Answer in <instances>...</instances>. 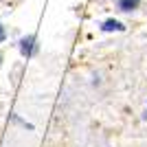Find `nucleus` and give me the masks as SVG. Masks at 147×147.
Segmentation results:
<instances>
[{"label":"nucleus","instance_id":"obj_2","mask_svg":"<svg viewBox=\"0 0 147 147\" xmlns=\"http://www.w3.org/2000/svg\"><path fill=\"white\" fill-rule=\"evenodd\" d=\"M121 22H117V20H108V22H103V31H121Z\"/></svg>","mask_w":147,"mask_h":147},{"label":"nucleus","instance_id":"obj_3","mask_svg":"<svg viewBox=\"0 0 147 147\" xmlns=\"http://www.w3.org/2000/svg\"><path fill=\"white\" fill-rule=\"evenodd\" d=\"M136 7V0H121V9L123 11H132Z\"/></svg>","mask_w":147,"mask_h":147},{"label":"nucleus","instance_id":"obj_1","mask_svg":"<svg viewBox=\"0 0 147 147\" xmlns=\"http://www.w3.org/2000/svg\"><path fill=\"white\" fill-rule=\"evenodd\" d=\"M20 44H22V46H20V49H22V53H24V55H31V49H33V37H24Z\"/></svg>","mask_w":147,"mask_h":147},{"label":"nucleus","instance_id":"obj_4","mask_svg":"<svg viewBox=\"0 0 147 147\" xmlns=\"http://www.w3.org/2000/svg\"><path fill=\"white\" fill-rule=\"evenodd\" d=\"M2 40H5V26L0 24V42H2Z\"/></svg>","mask_w":147,"mask_h":147}]
</instances>
